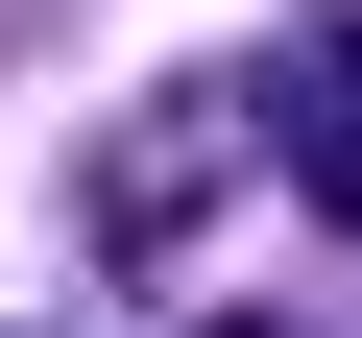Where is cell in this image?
<instances>
[{
  "instance_id": "cell-1",
  "label": "cell",
  "mask_w": 362,
  "mask_h": 338,
  "mask_svg": "<svg viewBox=\"0 0 362 338\" xmlns=\"http://www.w3.org/2000/svg\"><path fill=\"white\" fill-rule=\"evenodd\" d=\"M242 145H266V73H169V97L73 169V242H97V266H169V242L218 218V169H242Z\"/></svg>"
},
{
  "instance_id": "cell-2",
  "label": "cell",
  "mask_w": 362,
  "mask_h": 338,
  "mask_svg": "<svg viewBox=\"0 0 362 338\" xmlns=\"http://www.w3.org/2000/svg\"><path fill=\"white\" fill-rule=\"evenodd\" d=\"M266 121H290V169H314V194L362 218V25H290V49H266Z\"/></svg>"
},
{
  "instance_id": "cell-3",
  "label": "cell",
  "mask_w": 362,
  "mask_h": 338,
  "mask_svg": "<svg viewBox=\"0 0 362 338\" xmlns=\"http://www.w3.org/2000/svg\"><path fill=\"white\" fill-rule=\"evenodd\" d=\"M194 338H290V314H194Z\"/></svg>"
}]
</instances>
